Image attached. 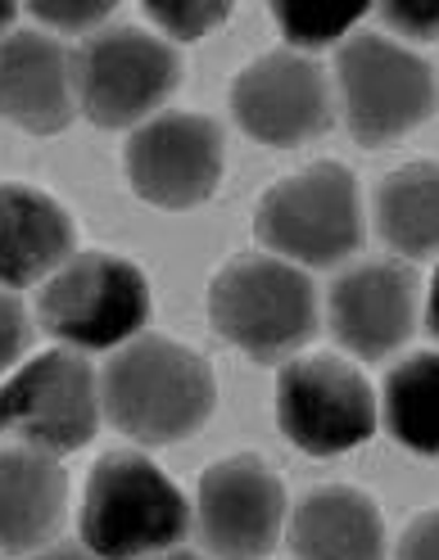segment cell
<instances>
[{
    "label": "cell",
    "instance_id": "obj_1",
    "mask_svg": "<svg viewBox=\"0 0 439 560\" xmlns=\"http://www.w3.org/2000/svg\"><path fill=\"white\" fill-rule=\"evenodd\" d=\"M109 420L141 443H173L213 411V371L190 348L146 335L127 343L105 371Z\"/></svg>",
    "mask_w": 439,
    "mask_h": 560
},
{
    "label": "cell",
    "instance_id": "obj_2",
    "mask_svg": "<svg viewBox=\"0 0 439 560\" xmlns=\"http://www.w3.org/2000/svg\"><path fill=\"white\" fill-rule=\"evenodd\" d=\"M186 534V498L137 452H109L82 498V542L100 560L167 551Z\"/></svg>",
    "mask_w": 439,
    "mask_h": 560
},
{
    "label": "cell",
    "instance_id": "obj_3",
    "mask_svg": "<svg viewBox=\"0 0 439 560\" xmlns=\"http://www.w3.org/2000/svg\"><path fill=\"white\" fill-rule=\"evenodd\" d=\"M213 326L254 358H281L313 335V285L281 258H235L209 285Z\"/></svg>",
    "mask_w": 439,
    "mask_h": 560
},
{
    "label": "cell",
    "instance_id": "obj_4",
    "mask_svg": "<svg viewBox=\"0 0 439 560\" xmlns=\"http://www.w3.org/2000/svg\"><path fill=\"white\" fill-rule=\"evenodd\" d=\"M258 240L299 262H340L362 240V208L354 172L340 163H313L277 182L258 203Z\"/></svg>",
    "mask_w": 439,
    "mask_h": 560
},
{
    "label": "cell",
    "instance_id": "obj_5",
    "mask_svg": "<svg viewBox=\"0 0 439 560\" xmlns=\"http://www.w3.org/2000/svg\"><path fill=\"white\" fill-rule=\"evenodd\" d=\"M42 330L78 348H109L150 317L146 276L114 254H82L42 290Z\"/></svg>",
    "mask_w": 439,
    "mask_h": 560
},
{
    "label": "cell",
    "instance_id": "obj_6",
    "mask_svg": "<svg viewBox=\"0 0 439 560\" xmlns=\"http://www.w3.org/2000/svg\"><path fill=\"white\" fill-rule=\"evenodd\" d=\"M177 78H182L177 50L141 27L100 32L73 59L78 100L100 127L137 122L177 86Z\"/></svg>",
    "mask_w": 439,
    "mask_h": 560
},
{
    "label": "cell",
    "instance_id": "obj_7",
    "mask_svg": "<svg viewBox=\"0 0 439 560\" xmlns=\"http://www.w3.org/2000/svg\"><path fill=\"white\" fill-rule=\"evenodd\" d=\"M340 91H345V114L362 145H385L403 136L430 114L435 82L430 68L385 37H362L345 42L340 50Z\"/></svg>",
    "mask_w": 439,
    "mask_h": 560
},
{
    "label": "cell",
    "instance_id": "obj_8",
    "mask_svg": "<svg viewBox=\"0 0 439 560\" xmlns=\"http://www.w3.org/2000/svg\"><path fill=\"white\" fill-rule=\"evenodd\" d=\"M277 420L303 452H349L377 425V398H371L362 371L340 358H303L290 362L277 380Z\"/></svg>",
    "mask_w": 439,
    "mask_h": 560
},
{
    "label": "cell",
    "instance_id": "obj_9",
    "mask_svg": "<svg viewBox=\"0 0 439 560\" xmlns=\"http://www.w3.org/2000/svg\"><path fill=\"white\" fill-rule=\"evenodd\" d=\"M0 425L37 452H73L95 434V380L78 353H42L0 389Z\"/></svg>",
    "mask_w": 439,
    "mask_h": 560
},
{
    "label": "cell",
    "instance_id": "obj_10",
    "mask_svg": "<svg viewBox=\"0 0 439 560\" xmlns=\"http://www.w3.org/2000/svg\"><path fill=\"white\" fill-rule=\"evenodd\" d=\"M127 172L141 199L190 208L222 177V131L199 114H159L127 145Z\"/></svg>",
    "mask_w": 439,
    "mask_h": 560
},
{
    "label": "cell",
    "instance_id": "obj_11",
    "mask_svg": "<svg viewBox=\"0 0 439 560\" xmlns=\"http://www.w3.org/2000/svg\"><path fill=\"white\" fill-rule=\"evenodd\" d=\"M231 109L241 127L267 145H299L331 122V91L313 59L277 50L235 78Z\"/></svg>",
    "mask_w": 439,
    "mask_h": 560
},
{
    "label": "cell",
    "instance_id": "obj_12",
    "mask_svg": "<svg viewBox=\"0 0 439 560\" xmlns=\"http://www.w3.org/2000/svg\"><path fill=\"white\" fill-rule=\"evenodd\" d=\"M286 498L277 475L254 457L218 462L199 479V529L222 560H254L277 542Z\"/></svg>",
    "mask_w": 439,
    "mask_h": 560
},
{
    "label": "cell",
    "instance_id": "obj_13",
    "mask_svg": "<svg viewBox=\"0 0 439 560\" xmlns=\"http://www.w3.org/2000/svg\"><path fill=\"white\" fill-rule=\"evenodd\" d=\"M417 280L398 262H358L331 290V326L358 358H385L408 339Z\"/></svg>",
    "mask_w": 439,
    "mask_h": 560
},
{
    "label": "cell",
    "instance_id": "obj_14",
    "mask_svg": "<svg viewBox=\"0 0 439 560\" xmlns=\"http://www.w3.org/2000/svg\"><path fill=\"white\" fill-rule=\"evenodd\" d=\"M0 114L27 131H59L73 118V68L50 37H0Z\"/></svg>",
    "mask_w": 439,
    "mask_h": 560
},
{
    "label": "cell",
    "instance_id": "obj_15",
    "mask_svg": "<svg viewBox=\"0 0 439 560\" xmlns=\"http://www.w3.org/2000/svg\"><path fill=\"white\" fill-rule=\"evenodd\" d=\"M290 542L303 560H385L381 515L354 488H313L294 506Z\"/></svg>",
    "mask_w": 439,
    "mask_h": 560
},
{
    "label": "cell",
    "instance_id": "obj_16",
    "mask_svg": "<svg viewBox=\"0 0 439 560\" xmlns=\"http://www.w3.org/2000/svg\"><path fill=\"white\" fill-rule=\"evenodd\" d=\"M73 249L69 213L32 186H0V280L27 285Z\"/></svg>",
    "mask_w": 439,
    "mask_h": 560
},
{
    "label": "cell",
    "instance_id": "obj_17",
    "mask_svg": "<svg viewBox=\"0 0 439 560\" xmlns=\"http://www.w3.org/2000/svg\"><path fill=\"white\" fill-rule=\"evenodd\" d=\"M63 511V470L50 452L10 447L0 452V547L27 551L37 547Z\"/></svg>",
    "mask_w": 439,
    "mask_h": 560
},
{
    "label": "cell",
    "instance_id": "obj_18",
    "mask_svg": "<svg viewBox=\"0 0 439 560\" xmlns=\"http://www.w3.org/2000/svg\"><path fill=\"white\" fill-rule=\"evenodd\" d=\"M435 163H408L385 177L377 213L381 231L403 254H430L439 226V195H435Z\"/></svg>",
    "mask_w": 439,
    "mask_h": 560
},
{
    "label": "cell",
    "instance_id": "obj_19",
    "mask_svg": "<svg viewBox=\"0 0 439 560\" xmlns=\"http://www.w3.org/2000/svg\"><path fill=\"white\" fill-rule=\"evenodd\" d=\"M385 416H390V430L408 447L435 452V358L430 353L408 358L390 375Z\"/></svg>",
    "mask_w": 439,
    "mask_h": 560
},
{
    "label": "cell",
    "instance_id": "obj_20",
    "mask_svg": "<svg viewBox=\"0 0 439 560\" xmlns=\"http://www.w3.org/2000/svg\"><path fill=\"white\" fill-rule=\"evenodd\" d=\"M150 19L163 23L173 37L190 42L227 19V0H150Z\"/></svg>",
    "mask_w": 439,
    "mask_h": 560
},
{
    "label": "cell",
    "instance_id": "obj_21",
    "mask_svg": "<svg viewBox=\"0 0 439 560\" xmlns=\"http://www.w3.org/2000/svg\"><path fill=\"white\" fill-rule=\"evenodd\" d=\"M109 10L114 0H32V14L59 27H86L95 19H105Z\"/></svg>",
    "mask_w": 439,
    "mask_h": 560
},
{
    "label": "cell",
    "instance_id": "obj_22",
    "mask_svg": "<svg viewBox=\"0 0 439 560\" xmlns=\"http://www.w3.org/2000/svg\"><path fill=\"white\" fill-rule=\"evenodd\" d=\"M23 343H27V317H23V307L10 294H0V371H5L23 353Z\"/></svg>",
    "mask_w": 439,
    "mask_h": 560
},
{
    "label": "cell",
    "instance_id": "obj_23",
    "mask_svg": "<svg viewBox=\"0 0 439 560\" xmlns=\"http://www.w3.org/2000/svg\"><path fill=\"white\" fill-rule=\"evenodd\" d=\"M398 560H435V515H421L398 542Z\"/></svg>",
    "mask_w": 439,
    "mask_h": 560
},
{
    "label": "cell",
    "instance_id": "obj_24",
    "mask_svg": "<svg viewBox=\"0 0 439 560\" xmlns=\"http://www.w3.org/2000/svg\"><path fill=\"white\" fill-rule=\"evenodd\" d=\"M37 560H100V556H91V551H82V547H50V551H42Z\"/></svg>",
    "mask_w": 439,
    "mask_h": 560
},
{
    "label": "cell",
    "instance_id": "obj_25",
    "mask_svg": "<svg viewBox=\"0 0 439 560\" xmlns=\"http://www.w3.org/2000/svg\"><path fill=\"white\" fill-rule=\"evenodd\" d=\"M154 560H199V556H190V551H159Z\"/></svg>",
    "mask_w": 439,
    "mask_h": 560
},
{
    "label": "cell",
    "instance_id": "obj_26",
    "mask_svg": "<svg viewBox=\"0 0 439 560\" xmlns=\"http://www.w3.org/2000/svg\"><path fill=\"white\" fill-rule=\"evenodd\" d=\"M14 19V5H10V0H0V27H5Z\"/></svg>",
    "mask_w": 439,
    "mask_h": 560
}]
</instances>
